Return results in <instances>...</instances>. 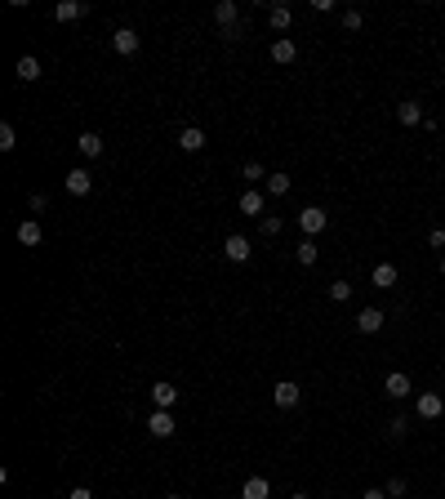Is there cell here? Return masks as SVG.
<instances>
[{
  "label": "cell",
  "instance_id": "d590c367",
  "mask_svg": "<svg viewBox=\"0 0 445 499\" xmlns=\"http://www.w3.org/2000/svg\"><path fill=\"white\" fill-rule=\"evenodd\" d=\"M441 277H445V254H441Z\"/></svg>",
  "mask_w": 445,
  "mask_h": 499
},
{
  "label": "cell",
  "instance_id": "8fae6325",
  "mask_svg": "<svg viewBox=\"0 0 445 499\" xmlns=\"http://www.w3.org/2000/svg\"><path fill=\"white\" fill-rule=\"evenodd\" d=\"M441 414H445L441 392H419V419H441Z\"/></svg>",
  "mask_w": 445,
  "mask_h": 499
},
{
  "label": "cell",
  "instance_id": "5bb4252c",
  "mask_svg": "<svg viewBox=\"0 0 445 499\" xmlns=\"http://www.w3.org/2000/svg\"><path fill=\"white\" fill-rule=\"evenodd\" d=\"M223 254L232 259V263H245V259L254 254V249H250V241H245L241 232H236V237H227V241H223Z\"/></svg>",
  "mask_w": 445,
  "mask_h": 499
},
{
  "label": "cell",
  "instance_id": "7c38bea8",
  "mask_svg": "<svg viewBox=\"0 0 445 499\" xmlns=\"http://www.w3.org/2000/svg\"><path fill=\"white\" fill-rule=\"evenodd\" d=\"M401 281V272H397V263H378V268L370 272V286H378V290H392Z\"/></svg>",
  "mask_w": 445,
  "mask_h": 499
},
{
  "label": "cell",
  "instance_id": "3957f363",
  "mask_svg": "<svg viewBox=\"0 0 445 499\" xmlns=\"http://www.w3.org/2000/svg\"><path fill=\"white\" fill-rule=\"evenodd\" d=\"M236 0H219V5H214V23H219L223 27V36H241V31H236Z\"/></svg>",
  "mask_w": 445,
  "mask_h": 499
},
{
  "label": "cell",
  "instance_id": "ba28073f",
  "mask_svg": "<svg viewBox=\"0 0 445 499\" xmlns=\"http://www.w3.org/2000/svg\"><path fill=\"white\" fill-rule=\"evenodd\" d=\"M85 14H89L85 0H58V5H54V18L58 23H76V18H85Z\"/></svg>",
  "mask_w": 445,
  "mask_h": 499
},
{
  "label": "cell",
  "instance_id": "8992f818",
  "mask_svg": "<svg viewBox=\"0 0 445 499\" xmlns=\"http://www.w3.org/2000/svg\"><path fill=\"white\" fill-rule=\"evenodd\" d=\"M147 432H152V437H174V414L170 410H152V414H147Z\"/></svg>",
  "mask_w": 445,
  "mask_h": 499
},
{
  "label": "cell",
  "instance_id": "4dcf8cb0",
  "mask_svg": "<svg viewBox=\"0 0 445 499\" xmlns=\"http://www.w3.org/2000/svg\"><path fill=\"white\" fill-rule=\"evenodd\" d=\"M361 23H366V18H361L356 9H348V14H343V31H361Z\"/></svg>",
  "mask_w": 445,
  "mask_h": 499
},
{
  "label": "cell",
  "instance_id": "2e32d148",
  "mask_svg": "<svg viewBox=\"0 0 445 499\" xmlns=\"http://www.w3.org/2000/svg\"><path fill=\"white\" fill-rule=\"evenodd\" d=\"M13 76L23 80V85H31V80H40V58H31V54H23L18 63H13Z\"/></svg>",
  "mask_w": 445,
  "mask_h": 499
},
{
  "label": "cell",
  "instance_id": "836d02e7",
  "mask_svg": "<svg viewBox=\"0 0 445 499\" xmlns=\"http://www.w3.org/2000/svg\"><path fill=\"white\" fill-rule=\"evenodd\" d=\"M361 499H388V490H378V486H370L366 495H361Z\"/></svg>",
  "mask_w": 445,
  "mask_h": 499
},
{
  "label": "cell",
  "instance_id": "4316f807",
  "mask_svg": "<svg viewBox=\"0 0 445 499\" xmlns=\"http://www.w3.org/2000/svg\"><path fill=\"white\" fill-rule=\"evenodd\" d=\"M13 147H18V129L5 121V125H0V152H13Z\"/></svg>",
  "mask_w": 445,
  "mask_h": 499
},
{
  "label": "cell",
  "instance_id": "484cf974",
  "mask_svg": "<svg viewBox=\"0 0 445 499\" xmlns=\"http://www.w3.org/2000/svg\"><path fill=\"white\" fill-rule=\"evenodd\" d=\"M241 178H245V183H263V178H268V170H263L258 161H245V165H241Z\"/></svg>",
  "mask_w": 445,
  "mask_h": 499
},
{
  "label": "cell",
  "instance_id": "5b68a950",
  "mask_svg": "<svg viewBox=\"0 0 445 499\" xmlns=\"http://www.w3.org/2000/svg\"><path fill=\"white\" fill-rule=\"evenodd\" d=\"M62 183H67V192H72V196H89V192H94V174L85 170V165L67 170V178H62Z\"/></svg>",
  "mask_w": 445,
  "mask_h": 499
},
{
  "label": "cell",
  "instance_id": "e0dca14e",
  "mask_svg": "<svg viewBox=\"0 0 445 499\" xmlns=\"http://www.w3.org/2000/svg\"><path fill=\"white\" fill-rule=\"evenodd\" d=\"M397 121L414 129V125H423V121H427V116H423V107L414 103V98H405V103H397Z\"/></svg>",
  "mask_w": 445,
  "mask_h": 499
},
{
  "label": "cell",
  "instance_id": "f1b7e54d",
  "mask_svg": "<svg viewBox=\"0 0 445 499\" xmlns=\"http://www.w3.org/2000/svg\"><path fill=\"white\" fill-rule=\"evenodd\" d=\"M383 490H388V499H401V495L410 490V481H405V477H392V481H388Z\"/></svg>",
  "mask_w": 445,
  "mask_h": 499
},
{
  "label": "cell",
  "instance_id": "d6986e66",
  "mask_svg": "<svg viewBox=\"0 0 445 499\" xmlns=\"http://www.w3.org/2000/svg\"><path fill=\"white\" fill-rule=\"evenodd\" d=\"M40 241H45V232H40V223H36V219H23V223H18V245H27V249H36Z\"/></svg>",
  "mask_w": 445,
  "mask_h": 499
},
{
  "label": "cell",
  "instance_id": "7402d4cb",
  "mask_svg": "<svg viewBox=\"0 0 445 499\" xmlns=\"http://www.w3.org/2000/svg\"><path fill=\"white\" fill-rule=\"evenodd\" d=\"M294 254H299V263H303V268H317V259H321V245L312 241V237H303V241H299V249H294Z\"/></svg>",
  "mask_w": 445,
  "mask_h": 499
},
{
  "label": "cell",
  "instance_id": "ffe728a7",
  "mask_svg": "<svg viewBox=\"0 0 445 499\" xmlns=\"http://www.w3.org/2000/svg\"><path fill=\"white\" fill-rule=\"evenodd\" d=\"M268 23H272L276 36H281V31H290V23H294V9H290V5H272V9H268Z\"/></svg>",
  "mask_w": 445,
  "mask_h": 499
},
{
  "label": "cell",
  "instance_id": "ac0fdd59",
  "mask_svg": "<svg viewBox=\"0 0 445 499\" xmlns=\"http://www.w3.org/2000/svg\"><path fill=\"white\" fill-rule=\"evenodd\" d=\"M178 147H183V152H205V129L201 125H187L183 134H178Z\"/></svg>",
  "mask_w": 445,
  "mask_h": 499
},
{
  "label": "cell",
  "instance_id": "8d00e7d4",
  "mask_svg": "<svg viewBox=\"0 0 445 499\" xmlns=\"http://www.w3.org/2000/svg\"><path fill=\"white\" fill-rule=\"evenodd\" d=\"M165 499H178V495H165Z\"/></svg>",
  "mask_w": 445,
  "mask_h": 499
},
{
  "label": "cell",
  "instance_id": "f546056e",
  "mask_svg": "<svg viewBox=\"0 0 445 499\" xmlns=\"http://www.w3.org/2000/svg\"><path fill=\"white\" fill-rule=\"evenodd\" d=\"M329 299H334V304H343V299H352V286H348V281H334V286H329Z\"/></svg>",
  "mask_w": 445,
  "mask_h": 499
},
{
  "label": "cell",
  "instance_id": "277c9868",
  "mask_svg": "<svg viewBox=\"0 0 445 499\" xmlns=\"http://www.w3.org/2000/svg\"><path fill=\"white\" fill-rule=\"evenodd\" d=\"M414 392V384H410V375H401V370H392L388 379H383V397L388 402H405V397Z\"/></svg>",
  "mask_w": 445,
  "mask_h": 499
},
{
  "label": "cell",
  "instance_id": "30bf717a",
  "mask_svg": "<svg viewBox=\"0 0 445 499\" xmlns=\"http://www.w3.org/2000/svg\"><path fill=\"white\" fill-rule=\"evenodd\" d=\"M76 152L85 156V161H98V156H103V134H94V129H85V134L76 139Z\"/></svg>",
  "mask_w": 445,
  "mask_h": 499
},
{
  "label": "cell",
  "instance_id": "d6a6232c",
  "mask_svg": "<svg viewBox=\"0 0 445 499\" xmlns=\"http://www.w3.org/2000/svg\"><path fill=\"white\" fill-rule=\"evenodd\" d=\"M67 499H94V490H89V486H76V490H72Z\"/></svg>",
  "mask_w": 445,
  "mask_h": 499
},
{
  "label": "cell",
  "instance_id": "6da1fadb",
  "mask_svg": "<svg viewBox=\"0 0 445 499\" xmlns=\"http://www.w3.org/2000/svg\"><path fill=\"white\" fill-rule=\"evenodd\" d=\"M294 223L303 227V237H312V241H317V232H325L329 214H325L321 205H303V210H299V219H294Z\"/></svg>",
  "mask_w": 445,
  "mask_h": 499
},
{
  "label": "cell",
  "instance_id": "cb8c5ba5",
  "mask_svg": "<svg viewBox=\"0 0 445 499\" xmlns=\"http://www.w3.org/2000/svg\"><path fill=\"white\" fill-rule=\"evenodd\" d=\"M241 214H250V219H263V192H241Z\"/></svg>",
  "mask_w": 445,
  "mask_h": 499
},
{
  "label": "cell",
  "instance_id": "e575fe53",
  "mask_svg": "<svg viewBox=\"0 0 445 499\" xmlns=\"http://www.w3.org/2000/svg\"><path fill=\"white\" fill-rule=\"evenodd\" d=\"M290 499H312V495H303V490H294V495H290Z\"/></svg>",
  "mask_w": 445,
  "mask_h": 499
},
{
  "label": "cell",
  "instance_id": "603a6c76",
  "mask_svg": "<svg viewBox=\"0 0 445 499\" xmlns=\"http://www.w3.org/2000/svg\"><path fill=\"white\" fill-rule=\"evenodd\" d=\"M290 174H281V170H276V174H268V178H263V192H268V196H285L290 192Z\"/></svg>",
  "mask_w": 445,
  "mask_h": 499
},
{
  "label": "cell",
  "instance_id": "7a4b0ae2",
  "mask_svg": "<svg viewBox=\"0 0 445 499\" xmlns=\"http://www.w3.org/2000/svg\"><path fill=\"white\" fill-rule=\"evenodd\" d=\"M138 45H143V41H138V31H134V27H116V31H111V49H116L121 58H134V54H138Z\"/></svg>",
  "mask_w": 445,
  "mask_h": 499
},
{
  "label": "cell",
  "instance_id": "d4e9b609",
  "mask_svg": "<svg viewBox=\"0 0 445 499\" xmlns=\"http://www.w3.org/2000/svg\"><path fill=\"white\" fill-rule=\"evenodd\" d=\"M258 232H263V237H281V232H285V219H281V214H263V219H258Z\"/></svg>",
  "mask_w": 445,
  "mask_h": 499
},
{
  "label": "cell",
  "instance_id": "83f0119b",
  "mask_svg": "<svg viewBox=\"0 0 445 499\" xmlns=\"http://www.w3.org/2000/svg\"><path fill=\"white\" fill-rule=\"evenodd\" d=\"M405 432H410V419H405V414H397V419H388V437H392V441H401Z\"/></svg>",
  "mask_w": 445,
  "mask_h": 499
},
{
  "label": "cell",
  "instance_id": "52a82bcc",
  "mask_svg": "<svg viewBox=\"0 0 445 499\" xmlns=\"http://www.w3.org/2000/svg\"><path fill=\"white\" fill-rule=\"evenodd\" d=\"M272 397H276V406H281V410H294V406H299V397H303V388L294 384V379H281Z\"/></svg>",
  "mask_w": 445,
  "mask_h": 499
},
{
  "label": "cell",
  "instance_id": "44dd1931",
  "mask_svg": "<svg viewBox=\"0 0 445 499\" xmlns=\"http://www.w3.org/2000/svg\"><path fill=\"white\" fill-rule=\"evenodd\" d=\"M241 499H272V486H268V477H250L241 486Z\"/></svg>",
  "mask_w": 445,
  "mask_h": 499
},
{
  "label": "cell",
  "instance_id": "9c48e42d",
  "mask_svg": "<svg viewBox=\"0 0 445 499\" xmlns=\"http://www.w3.org/2000/svg\"><path fill=\"white\" fill-rule=\"evenodd\" d=\"M174 402H178V388L170 384V379L152 384V406H156V410H174Z\"/></svg>",
  "mask_w": 445,
  "mask_h": 499
},
{
  "label": "cell",
  "instance_id": "1f68e13d",
  "mask_svg": "<svg viewBox=\"0 0 445 499\" xmlns=\"http://www.w3.org/2000/svg\"><path fill=\"white\" fill-rule=\"evenodd\" d=\"M427 245H432V249H445V227H432V232H427Z\"/></svg>",
  "mask_w": 445,
  "mask_h": 499
},
{
  "label": "cell",
  "instance_id": "9a60e30c",
  "mask_svg": "<svg viewBox=\"0 0 445 499\" xmlns=\"http://www.w3.org/2000/svg\"><path fill=\"white\" fill-rule=\"evenodd\" d=\"M294 58H299V45H294L290 36H276L272 41V63H281V68H285V63H294Z\"/></svg>",
  "mask_w": 445,
  "mask_h": 499
},
{
  "label": "cell",
  "instance_id": "4fadbf2b",
  "mask_svg": "<svg viewBox=\"0 0 445 499\" xmlns=\"http://www.w3.org/2000/svg\"><path fill=\"white\" fill-rule=\"evenodd\" d=\"M383 312H378V308H361V317H356V330H361V335H378V330H383Z\"/></svg>",
  "mask_w": 445,
  "mask_h": 499
}]
</instances>
